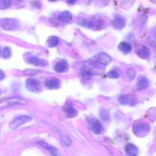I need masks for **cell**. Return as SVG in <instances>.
<instances>
[{"instance_id":"cell-9","label":"cell","mask_w":156,"mask_h":156,"mask_svg":"<svg viewBox=\"0 0 156 156\" xmlns=\"http://www.w3.org/2000/svg\"><path fill=\"white\" fill-rule=\"evenodd\" d=\"M68 62L66 60H64V59H62V60H60L59 62H58L54 67L55 71L57 72V73H66V72L68 70Z\"/></svg>"},{"instance_id":"cell-1","label":"cell","mask_w":156,"mask_h":156,"mask_svg":"<svg viewBox=\"0 0 156 156\" xmlns=\"http://www.w3.org/2000/svg\"><path fill=\"white\" fill-rule=\"evenodd\" d=\"M30 120H31V117H29V116L27 115L18 116V117H15V118L11 121L10 124H9V127L12 129H16V128L19 127L21 125L30 121Z\"/></svg>"},{"instance_id":"cell-6","label":"cell","mask_w":156,"mask_h":156,"mask_svg":"<svg viewBox=\"0 0 156 156\" xmlns=\"http://www.w3.org/2000/svg\"><path fill=\"white\" fill-rule=\"evenodd\" d=\"M89 124L91 129L95 134H101L103 131V126H102L100 121H98L97 119H91Z\"/></svg>"},{"instance_id":"cell-10","label":"cell","mask_w":156,"mask_h":156,"mask_svg":"<svg viewBox=\"0 0 156 156\" xmlns=\"http://www.w3.org/2000/svg\"><path fill=\"white\" fill-rule=\"evenodd\" d=\"M120 104L123 105H131L133 102L135 101V96L133 94H125V95H121L118 99Z\"/></svg>"},{"instance_id":"cell-8","label":"cell","mask_w":156,"mask_h":156,"mask_svg":"<svg viewBox=\"0 0 156 156\" xmlns=\"http://www.w3.org/2000/svg\"><path fill=\"white\" fill-rule=\"evenodd\" d=\"M112 24L116 29L118 30H121L126 25V20L123 17L120 16V15H117L115 18L113 19Z\"/></svg>"},{"instance_id":"cell-21","label":"cell","mask_w":156,"mask_h":156,"mask_svg":"<svg viewBox=\"0 0 156 156\" xmlns=\"http://www.w3.org/2000/svg\"><path fill=\"white\" fill-rule=\"evenodd\" d=\"M67 117H75L78 115V111L73 107H69L66 109Z\"/></svg>"},{"instance_id":"cell-23","label":"cell","mask_w":156,"mask_h":156,"mask_svg":"<svg viewBox=\"0 0 156 156\" xmlns=\"http://www.w3.org/2000/svg\"><path fill=\"white\" fill-rule=\"evenodd\" d=\"M12 55V51H11V49L9 47H6L3 49L2 50V56L5 59H9V57Z\"/></svg>"},{"instance_id":"cell-3","label":"cell","mask_w":156,"mask_h":156,"mask_svg":"<svg viewBox=\"0 0 156 156\" xmlns=\"http://www.w3.org/2000/svg\"><path fill=\"white\" fill-rule=\"evenodd\" d=\"M1 23L2 27L5 30H13L18 27V21L14 18H4Z\"/></svg>"},{"instance_id":"cell-5","label":"cell","mask_w":156,"mask_h":156,"mask_svg":"<svg viewBox=\"0 0 156 156\" xmlns=\"http://www.w3.org/2000/svg\"><path fill=\"white\" fill-rule=\"evenodd\" d=\"M26 87L30 91H36L41 88V83L34 79H28L26 81Z\"/></svg>"},{"instance_id":"cell-18","label":"cell","mask_w":156,"mask_h":156,"mask_svg":"<svg viewBox=\"0 0 156 156\" xmlns=\"http://www.w3.org/2000/svg\"><path fill=\"white\" fill-rule=\"evenodd\" d=\"M59 37L56 36H51L47 39V45L49 47H55L59 44Z\"/></svg>"},{"instance_id":"cell-19","label":"cell","mask_w":156,"mask_h":156,"mask_svg":"<svg viewBox=\"0 0 156 156\" xmlns=\"http://www.w3.org/2000/svg\"><path fill=\"white\" fill-rule=\"evenodd\" d=\"M119 50H121L123 53H128L132 50V46L127 42H122L119 44Z\"/></svg>"},{"instance_id":"cell-14","label":"cell","mask_w":156,"mask_h":156,"mask_svg":"<svg viewBox=\"0 0 156 156\" xmlns=\"http://www.w3.org/2000/svg\"><path fill=\"white\" fill-rule=\"evenodd\" d=\"M45 85L46 87L48 89H56V88H59V86H60V82L57 79H51L47 81Z\"/></svg>"},{"instance_id":"cell-31","label":"cell","mask_w":156,"mask_h":156,"mask_svg":"<svg viewBox=\"0 0 156 156\" xmlns=\"http://www.w3.org/2000/svg\"><path fill=\"white\" fill-rule=\"evenodd\" d=\"M0 95H1V91H0Z\"/></svg>"},{"instance_id":"cell-4","label":"cell","mask_w":156,"mask_h":156,"mask_svg":"<svg viewBox=\"0 0 156 156\" xmlns=\"http://www.w3.org/2000/svg\"><path fill=\"white\" fill-rule=\"evenodd\" d=\"M93 60H94L95 63L107 66L111 63L112 59H111V57L109 55L106 54L105 53H100L93 57Z\"/></svg>"},{"instance_id":"cell-17","label":"cell","mask_w":156,"mask_h":156,"mask_svg":"<svg viewBox=\"0 0 156 156\" xmlns=\"http://www.w3.org/2000/svg\"><path fill=\"white\" fill-rule=\"evenodd\" d=\"M149 82L146 78L142 77L140 78V80L138 81V83H137V88L139 90H144L149 87Z\"/></svg>"},{"instance_id":"cell-16","label":"cell","mask_w":156,"mask_h":156,"mask_svg":"<svg viewBox=\"0 0 156 156\" xmlns=\"http://www.w3.org/2000/svg\"><path fill=\"white\" fill-rule=\"evenodd\" d=\"M39 144L41 145L42 147L45 148L46 149H47V150L52 154V155L53 156H61L60 153H59V152L58 151V149H56V148L53 147V146H49L48 144H47L46 143H44V142H40Z\"/></svg>"},{"instance_id":"cell-7","label":"cell","mask_w":156,"mask_h":156,"mask_svg":"<svg viewBox=\"0 0 156 156\" xmlns=\"http://www.w3.org/2000/svg\"><path fill=\"white\" fill-rule=\"evenodd\" d=\"M0 102H4L9 105H23V104H27V101L24 98L21 97H10L8 98L3 99Z\"/></svg>"},{"instance_id":"cell-12","label":"cell","mask_w":156,"mask_h":156,"mask_svg":"<svg viewBox=\"0 0 156 156\" xmlns=\"http://www.w3.org/2000/svg\"><path fill=\"white\" fill-rule=\"evenodd\" d=\"M137 54L140 57L143 58V59H148L150 56V51H149V48L147 47L142 45L140 47H138Z\"/></svg>"},{"instance_id":"cell-11","label":"cell","mask_w":156,"mask_h":156,"mask_svg":"<svg viewBox=\"0 0 156 156\" xmlns=\"http://www.w3.org/2000/svg\"><path fill=\"white\" fill-rule=\"evenodd\" d=\"M28 62L32 65L37 66H46L48 64V62L45 59H40L38 57H35V56H31L29 58Z\"/></svg>"},{"instance_id":"cell-32","label":"cell","mask_w":156,"mask_h":156,"mask_svg":"<svg viewBox=\"0 0 156 156\" xmlns=\"http://www.w3.org/2000/svg\"><path fill=\"white\" fill-rule=\"evenodd\" d=\"M0 53H1V50H0Z\"/></svg>"},{"instance_id":"cell-26","label":"cell","mask_w":156,"mask_h":156,"mask_svg":"<svg viewBox=\"0 0 156 156\" xmlns=\"http://www.w3.org/2000/svg\"><path fill=\"white\" fill-rule=\"evenodd\" d=\"M101 114V117L102 120H105V121L109 118V114H108V112H107L106 111H103Z\"/></svg>"},{"instance_id":"cell-15","label":"cell","mask_w":156,"mask_h":156,"mask_svg":"<svg viewBox=\"0 0 156 156\" xmlns=\"http://www.w3.org/2000/svg\"><path fill=\"white\" fill-rule=\"evenodd\" d=\"M73 18V15H72L71 12H68V11H65V12H62L61 14H59V16H58V19L61 21V22L63 23H68Z\"/></svg>"},{"instance_id":"cell-13","label":"cell","mask_w":156,"mask_h":156,"mask_svg":"<svg viewBox=\"0 0 156 156\" xmlns=\"http://www.w3.org/2000/svg\"><path fill=\"white\" fill-rule=\"evenodd\" d=\"M125 152L129 156H136L139 153V149L135 145L129 143L125 147Z\"/></svg>"},{"instance_id":"cell-28","label":"cell","mask_w":156,"mask_h":156,"mask_svg":"<svg viewBox=\"0 0 156 156\" xmlns=\"http://www.w3.org/2000/svg\"><path fill=\"white\" fill-rule=\"evenodd\" d=\"M5 73H3L2 70L0 69V80H2V79H5Z\"/></svg>"},{"instance_id":"cell-20","label":"cell","mask_w":156,"mask_h":156,"mask_svg":"<svg viewBox=\"0 0 156 156\" xmlns=\"http://www.w3.org/2000/svg\"><path fill=\"white\" fill-rule=\"evenodd\" d=\"M120 75H121V72H120V70L118 68L111 69L108 73V76L109 78H111V79H117V78L120 77Z\"/></svg>"},{"instance_id":"cell-27","label":"cell","mask_w":156,"mask_h":156,"mask_svg":"<svg viewBox=\"0 0 156 156\" xmlns=\"http://www.w3.org/2000/svg\"><path fill=\"white\" fill-rule=\"evenodd\" d=\"M24 73L25 75H36L37 73V71H35V70L33 69H27L25 70Z\"/></svg>"},{"instance_id":"cell-29","label":"cell","mask_w":156,"mask_h":156,"mask_svg":"<svg viewBox=\"0 0 156 156\" xmlns=\"http://www.w3.org/2000/svg\"><path fill=\"white\" fill-rule=\"evenodd\" d=\"M76 0H68V3L69 4H74L75 2H76Z\"/></svg>"},{"instance_id":"cell-25","label":"cell","mask_w":156,"mask_h":156,"mask_svg":"<svg viewBox=\"0 0 156 156\" xmlns=\"http://www.w3.org/2000/svg\"><path fill=\"white\" fill-rule=\"evenodd\" d=\"M62 142L64 143V144L66 145V146H69L71 145V140H69V138L67 136H62Z\"/></svg>"},{"instance_id":"cell-30","label":"cell","mask_w":156,"mask_h":156,"mask_svg":"<svg viewBox=\"0 0 156 156\" xmlns=\"http://www.w3.org/2000/svg\"><path fill=\"white\" fill-rule=\"evenodd\" d=\"M49 1H50V2H56V1H57V0H49Z\"/></svg>"},{"instance_id":"cell-2","label":"cell","mask_w":156,"mask_h":156,"mask_svg":"<svg viewBox=\"0 0 156 156\" xmlns=\"http://www.w3.org/2000/svg\"><path fill=\"white\" fill-rule=\"evenodd\" d=\"M133 130L135 135L139 136H143L150 131V126L146 123H139L134 125Z\"/></svg>"},{"instance_id":"cell-24","label":"cell","mask_w":156,"mask_h":156,"mask_svg":"<svg viewBox=\"0 0 156 156\" xmlns=\"http://www.w3.org/2000/svg\"><path fill=\"white\" fill-rule=\"evenodd\" d=\"M126 74H127L128 77H129V79H133L136 76V71L133 69H129L126 72Z\"/></svg>"},{"instance_id":"cell-22","label":"cell","mask_w":156,"mask_h":156,"mask_svg":"<svg viewBox=\"0 0 156 156\" xmlns=\"http://www.w3.org/2000/svg\"><path fill=\"white\" fill-rule=\"evenodd\" d=\"M12 4V0H0V9H6Z\"/></svg>"}]
</instances>
